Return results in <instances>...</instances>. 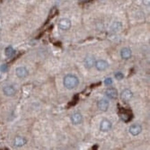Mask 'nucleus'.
I'll use <instances>...</instances> for the list:
<instances>
[{
    "label": "nucleus",
    "mask_w": 150,
    "mask_h": 150,
    "mask_svg": "<svg viewBox=\"0 0 150 150\" xmlns=\"http://www.w3.org/2000/svg\"><path fill=\"white\" fill-rule=\"evenodd\" d=\"M64 86L68 89H73L76 88L79 84L78 77L73 74H68L64 78L63 81Z\"/></svg>",
    "instance_id": "obj_1"
},
{
    "label": "nucleus",
    "mask_w": 150,
    "mask_h": 150,
    "mask_svg": "<svg viewBox=\"0 0 150 150\" xmlns=\"http://www.w3.org/2000/svg\"><path fill=\"white\" fill-rule=\"evenodd\" d=\"M118 115L120 116V118L125 122H129L131 120L132 117V113L129 110H127L123 108H120L119 109Z\"/></svg>",
    "instance_id": "obj_2"
},
{
    "label": "nucleus",
    "mask_w": 150,
    "mask_h": 150,
    "mask_svg": "<svg viewBox=\"0 0 150 150\" xmlns=\"http://www.w3.org/2000/svg\"><path fill=\"white\" fill-rule=\"evenodd\" d=\"M71 22L67 18L61 19L58 23L59 28L63 30H69L71 28Z\"/></svg>",
    "instance_id": "obj_3"
},
{
    "label": "nucleus",
    "mask_w": 150,
    "mask_h": 150,
    "mask_svg": "<svg viewBox=\"0 0 150 150\" xmlns=\"http://www.w3.org/2000/svg\"><path fill=\"white\" fill-rule=\"evenodd\" d=\"M112 127V123L111 122L110 120H109L108 119H103L101 121L100 125V129L102 132H107L109 131Z\"/></svg>",
    "instance_id": "obj_4"
},
{
    "label": "nucleus",
    "mask_w": 150,
    "mask_h": 150,
    "mask_svg": "<svg viewBox=\"0 0 150 150\" xmlns=\"http://www.w3.org/2000/svg\"><path fill=\"white\" fill-rule=\"evenodd\" d=\"M133 97V93L130 89H124L120 93V98L124 102H129Z\"/></svg>",
    "instance_id": "obj_5"
},
{
    "label": "nucleus",
    "mask_w": 150,
    "mask_h": 150,
    "mask_svg": "<svg viewBox=\"0 0 150 150\" xmlns=\"http://www.w3.org/2000/svg\"><path fill=\"white\" fill-rule=\"evenodd\" d=\"M96 68L100 71H105L106 69L109 67V63L108 62L104 59H99L95 63Z\"/></svg>",
    "instance_id": "obj_6"
},
{
    "label": "nucleus",
    "mask_w": 150,
    "mask_h": 150,
    "mask_svg": "<svg viewBox=\"0 0 150 150\" xmlns=\"http://www.w3.org/2000/svg\"><path fill=\"white\" fill-rule=\"evenodd\" d=\"M17 76L20 78H24L28 75V71L26 69V67H17L15 71Z\"/></svg>",
    "instance_id": "obj_7"
},
{
    "label": "nucleus",
    "mask_w": 150,
    "mask_h": 150,
    "mask_svg": "<svg viewBox=\"0 0 150 150\" xmlns=\"http://www.w3.org/2000/svg\"><path fill=\"white\" fill-rule=\"evenodd\" d=\"M105 94L109 98L112 100L116 99L118 96V91L114 88H109V89H107L105 91Z\"/></svg>",
    "instance_id": "obj_8"
},
{
    "label": "nucleus",
    "mask_w": 150,
    "mask_h": 150,
    "mask_svg": "<svg viewBox=\"0 0 150 150\" xmlns=\"http://www.w3.org/2000/svg\"><path fill=\"white\" fill-rule=\"evenodd\" d=\"M142 132V127L140 125L134 124L132 125L129 127V132L132 135L134 136H138V134L141 133Z\"/></svg>",
    "instance_id": "obj_9"
},
{
    "label": "nucleus",
    "mask_w": 150,
    "mask_h": 150,
    "mask_svg": "<svg viewBox=\"0 0 150 150\" xmlns=\"http://www.w3.org/2000/svg\"><path fill=\"white\" fill-rule=\"evenodd\" d=\"M109 103L106 99L100 100L98 103V107L101 111H107L109 109Z\"/></svg>",
    "instance_id": "obj_10"
},
{
    "label": "nucleus",
    "mask_w": 150,
    "mask_h": 150,
    "mask_svg": "<svg viewBox=\"0 0 150 150\" xmlns=\"http://www.w3.org/2000/svg\"><path fill=\"white\" fill-rule=\"evenodd\" d=\"M3 92L6 96H13L16 93V90L13 86H6L3 88Z\"/></svg>",
    "instance_id": "obj_11"
},
{
    "label": "nucleus",
    "mask_w": 150,
    "mask_h": 150,
    "mask_svg": "<svg viewBox=\"0 0 150 150\" xmlns=\"http://www.w3.org/2000/svg\"><path fill=\"white\" fill-rule=\"evenodd\" d=\"M71 120L74 125H79L82 122V116L80 113H75L71 116Z\"/></svg>",
    "instance_id": "obj_12"
},
{
    "label": "nucleus",
    "mask_w": 150,
    "mask_h": 150,
    "mask_svg": "<svg viewBox=\"0 0 150 150\" xmlns=\"http://www.w3.org/2000/svg\"><path fill=\"white\" fill-rule=\"evenodd\" d=\"M120 55L122 59H128L132 57V50L129 48H123L120 51Z\"/></svg>",
    "instance_id": "obj_13"
},
{
    "label": "nucleus",
    "mask_w": 150,
    "mask_h": 150,
    "mask_svg": "<svg viewBox=\"0 0 150 150\" xmlns=\"http://www.w3.org/2000/svg\"><path fill=\"white\" fill-rule=\"evenodd\" d=\"M95 63V59L93 58V57L89 55V56L86 57L85 60H84V66H85L86 68L91 69L94 66Z\"/></svg>",
    "instance_id": "obj_14"
},
{
    "label": "nucleus",
    "mask_w": 150,
    "mask_h": 150,
    "mask_svg": "<svg viewBox=\"0 0 150 150\" xmlns=\"http://www.w3.org/2000/svg\"><path fill=\"white\" fill-rule=\"evenodd\" d=\"M26 143V140L25 138L20 137V136H17L15 138V141H14V145L15 147H22L23 145H24Z\"/></svg>",
    "instance_id": "obj_15"
},
{
    "label": "nucleus",
    "mask_w": 150,
    "mask_h": 150,
    "mask_svg": "<svg viewBox=\"0 0 150 150\" xmlns=\"http://www.w3.org/2000/svg\"><path fill=\"white\" fill-rule=\"evenodd\" d=\"M15 49H13L12 47H11V46L10 47H8L6 49H5V54L8 57H13V55H15Z\"/></svg>",
    "instance_id": "obj_16"
},
{
    "label": "nucleus",
    "mask_w": 150,
    "mask_h": 150,
    "mask_svg": "<svg viewBox=\"0 0 150 150\" xmlns=\"http://www.w3.org/2000/svg\"><path fill=\"white\" fill-rule=\"evenodd\" d=\"M115 78H116V80H121L124 78V75L121 72H117L115 74Z\"/></svg>",
    "instance_id": "obj_17"
},
{
    "label": "nucleus",
    "mask_w": 150,
    "mask_h": 150,
    "mask_svg": "<svg viewBox=\"0 0 150 150\" xmlns=\"http://www.w3.org/2000/svg\"><path fill=\"white\" fill-rule=\"evenodd\" d=\"M120 26H121L120 23H119V22L114 23V24H113V26H112V27L113 28V30H114V31H117V30H118L120 28V27H121Z\"/></svg>",
    "instance_id": "obj_18"
},
{
    "label": "nucleus",
    "mask_w": 150,
    "mask_h": 150,
    "mask_svg": "<svg viewBox=\"0 0 150 150\" xmlns=\"http://www.w3.org/2000/svg\"><path fill=\"white\" fill-rule=\"evenodd\" d=\"M8 69V65L6 64L1 65V67H0V71H1V72H4V73L6 72Z\"/></svg>",
    "instance_id": "obj_19"
},
{
    "label": "nucleus",
    "mask_w": 150,
    "mask_h": 150,
    "mask_svg": "<svg viewBox=\"0 0 150 150\" xmlns=\"http://www.w3.org/2000/svg\"><path fill=\"white\" fill-rule=\"evenodd\" d=\"M113 83V80L111 78H107L105 80V84L106 85H111Z\"/></svg>",
    "instance_id": "obj_20"
},
{
    "label": "nucleus",
    "mask_w": 150,
    "mask_h": 150,
    "mask_svg": "<svg viewBox=\"0 0 150 150\" xmlns=\"http://www.w3.org/2000/svg\"><path fill=\"white\" fill-rule=\"evenodd\" d=\"M144 4L145 5H149V0H143Z\"/></svg>",
    "instance_id": "obj_21"
},
{
    "label": "nucleus",
    "mask_w": 150,
    "mask_h": 150,
    "mask_svg": "<svg viewBox=\"0 0 150 150\" xmlns=\"http://www.w3.org/2000/svg\"><path fill=\"white\" fill-rule=\"evenodd\" d=\"M82 1H84V2H88V1H91V0H82Z\"/></svg>",
    "instance_id": "obj_22"
}]
</instances>
